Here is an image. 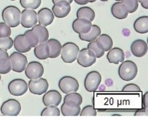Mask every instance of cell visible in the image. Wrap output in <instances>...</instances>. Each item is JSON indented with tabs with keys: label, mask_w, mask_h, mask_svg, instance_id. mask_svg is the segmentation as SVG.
Wrapping results in <instances>:
<instances>
[{
	"label": "cell",
	"mask_w": 148,
	"mask_h": 117,
	"mask_svg": "<svg viewBox=\"0 0 148 117\" xmlns=\"http://www.w3.org/2000/svg\"><path fill=\"white\" fill-rule=\"evenodd\" d=\"M13 46V40L9 37L5 38H0V49L4 50H9Z\"/></svg>",
	"instance_id": "obj_37"
},
{
	"label": "cell",
	"mask_w": 148,
	"mask_h": 117,
	"mask_svg": "<svg viewBox=\"0 0 148 117\" xmlns=\"http://www.w3.org/2000/svg\"><path fill=\"white\" fill-rule=\"evenodd\" d=\"M23 35H24L25 39L27 40V41L31 47H35L39 44V40L38 36H36V34L32 29L26 31L24 34H23Z\"/></svg>",
	"instance_id": "obj_32"
},
{
	"label": "cell",
	"mask_w": 148,
	"mask_h": 117,
	"mask_svg": "<svg viewBox=\"0 0 148 117\" xmlns=\"http://www.w3.org/2000/svg\"><path fill=\"white\" fill-rule=\"evenodd\" d=\"M100 1H104V2H105V1H109V0H100Z\"/></svg>",
	"instance_id": "obj_47"
},
{
	"label": "cell",
	"mask_w": 148,
	"mask_h": 117,
	"mask_svg": "<svg viewBox=\"0 0 148 117\" xmlns=\"http://www.w3.org/2000/svg\"><path fill=\"white\" fill-rule=\"evenodd\" d=\"M144 114H146V115H147V110L145 109H141V110H139L137 111V112H136L135 115H134V116H144L145 115Z\"/></svg>",
	"instance_id": "obj_43"
},
{
	"label": "cell",
	"mask_w": 148,
	"mask_h": 117,
	"mask_svg": "<svg viewBox=\"0 0 148 117\" xmlns=\"http://www.w3.org/2000/svg\"><path fill=\"white\" fill-rule=\"evenodd\" d=\"M11 34V29L5 22H0V38L9 37Z\"/></svg>",
	"instance_id": "obj_38"
},
{
	"label": "cell",
	"mask_w": 148,
	"mask_h": 117,
	"mask_svg": "<svg viewBox=\"0 0 148 117\" xmlns=\"http://www.w3.org/2000/svg\"><path fill=\"white\" fill-rule=\"evenodd\" d=\"M48 87V82L46 79L42 78L36 79H30L28 83V88L30 92L36 95H42L46 93Z\"/></svg>",
	"instance_id": "obj_10"
},
{
	"label": "cell",
	"mask_w": 148,
	"mask_h": 117,
	"mask_svg": "<svg viewBox=\"0 0 148 117\" xmlns=\"http://www.w3.org/2000/svg\"><path fill=\"white\" fill-rule=\"evenodd\" d=\"M62 102V96L56 90H51L44 93L42 98V102L45 106L59 105Z\"/></svg>",
	"instance_id": "obj_13"
},
{
	"label": "cell",
	"mask_w": 148,
	"mask_h": 117,
	"mask_svg": "<svg viewBox=\"0 0 148 117\" xmlns=\"http://www.w3.org/2000/svg\"><path fill=\"white\" fill-rule=\"evenodd\" d=\"M1 75H0V81H1Z\"/></svg>",
	"instance_id": "obj_49"
},
{
	"label": "cell",
	"mask_w": 148,
	"mask_h": 117,
	"mask_svg": "<svg viewBox=\"0 0 148 117\" xmlns=\"http://www.w3.org/2000/svg\"><path fill=\"white\" fill-rule=\"evenodd\" d=\"M9 54H8V53L6 50L0 49V60L9 58Z\"/></svg>",
	"instance_id": "obj_41"
},
{
	"label": "cell",
	"mask_w": 148,
	"mask_h": 117,
	"mask_svg": "<svg viewBox=\"0 0 148 117\" xmlns=\"http://www.w3.org/2000/svg\"><path fill=\"white\" fill-rule=\"evenodd\" d=\"M60 111L62 115L64 116H77L81 112V107L79 105L64 102L61 105Z\"/></svg>",
	"instance_id": "obj_21"
},
{
	"label": "cell",
	"mask_w": 148,
	"mask_h": 117,
	"mask_svg": "<svg viewBox=\"0 0 148 117\" xmlns=\"http://www.w3.org/2000/svg\"><path fill=\"white\" fill-rule=\"evenodd\" d=\"M101 75L97 71H92L87 74L84 79V88L89 92H95L101 82Z\"/></svg>",
	"instance_id": "obj_6"
},
{
	"label": "cell",
	"mask_w": 148,
	"mask_h": 117,
	"mask_svg": "<svg viewBox=\"0 0 148 117\" xmlns=\"http://www.w3.org/2000/svg\"><path fill=\"white\" fill-rule=\"evenodd\" d=\"M37 17H38L39 24L46 27V26L51 24L52 22H53L55 16L51 10L45 7L39 10L38 12L37 13Z\"/></svg>",
	"instance_id": "obj_16"
},
{
	"label": "cell",
	"mask_w": 148,
	"mask_h": 117,
	"mask_svg": "<svg viewBox=\"0 0 148 117\" xmlns=\"http://www.w3.org/2000/svg\"><path fill=\"white\" fill-rule=\"evenodd\" d=\"M0 110L2 115L4 116H16L20 113L22 106L18 100L9 99L3 103Z\"/></svg>",
	"instance_id": "obj_5"
},
{
	"label": "cell",
	"mask_w": 148,
	"mask_h": 117,
	"mask_svg": "<svg viewBox=\"0 0 148 117\" xmlns=\"http://www.w3.org/2000/svg\"><path fill=\"white\" fill-rule=\"evenodd\" d=\"M92 23L85 18H77L72 23V29L74 32L79 34H85L90 30Z\"/></svg>",
	"instance_id": "obj_14"
},
{
	"label": "cell",
	"mask_w": 148,
	"mask_h": 117,
	"mask_svg": "<svg viewBox=\"0 0 148 117\" xmlns=\"http://www.w3.org/2000/svg\"><path fill=\"white\" fill-rule=\"evenodd\" d=\"M41 0H20V5L24 9L35 10L40 6Z\"/></svg>",
	"instance_id": "obj_33"
},
{
	"label": "cell",
	"mask_w": 148,
	"mask_h": 117,
	"mask_svg": "<svg viewBox=\"0 0 148 117\" xmlns=\"http://www.w3.org/2000/svg\"><path fill=\"white\" fill-rule=\"evenodd\" d=\"M142 103L145 109L147 110V106H148V92H146L143 96V98H142Z\"/></svg>",
	"instance_id": "obj_40"
},
{
	"label": "cell",
	"mask_w": 148,
	"mask_h": 117,
	"mask_svg": "<svg viewBox=\"0 0 148 117\" xmlns=\"http://www.w3.org/2000/svg\"><path fill=\"white\" fill-rule=\"evenodd\" d=\"M10 94L14 96H20L27 91L28 85L24 79H15L10 82L8 85Z\"/></svg>",
	"instance_id": "obj_9"
},
{
	"label": "cell",
	"mask_w": 148,
	"mask_h": 117,
	"mask_svg": "<svg viewBox=\"0 0 148 117\" xmlns=\"http://www.w3.org/2000/svg\"><path fill=\"white\" fill-rule=\"evenodd\" d=\"M79 115L81 116H96L97 111L92 105H86L81 110Z\"/></svg>",
	"instance_id": "obj_36"
},
{
	"label": "cell",
	"mask_w": 148,
	"mask_h": 117,
	"mask_svg": "<svg viewBox=\"0 0 148 117\" xmlns=\"http://www.w3.org/2000/svg\"><path fill=\"white\" fill-rule=\"evenodd\" d=\"M42 111L40 115L42 116H59L60 115V111L55 105L46 106Z\"/></svg>",
	"instance_id": "obj_31"
},
{
	"label": "cell",
	"mask_w": 148,
	"mask_h": 117,
	"mask_svg": "<svg viewBox=\"0 0 148 117\" xmlns=\"http://www.w3.org/2000/svg\"><path fill=\"white\" fill-rule=\"evenodd\" d=\"M64 102L81 105L83 103V98L80 94L77 93V92H70L64 96Z\"/></svg>",
	"instance_id": "obj_29"
},
{
	"label": "cell",
	"mask_w": 148,
	"mask_h": 117,
	"mask_svg": "<svg viewBox=\"0 0 148 117\" xmlns=\"http://www.w3.org/2000/svg\"><path fill=\"white\" fill-rule=\"evenodd\" d=\"M38 23L37 13L35 10L25 9L21 12L20 23L23 28H31Z\"/></svg>",
	"instance_id": "obj_11"
},
{
	"label": "cell",
	"mask_w": 148,
	"mask_h": 117,
	"mask_svg": "<svg viewBox=\"0 0 148 117\" xmlns=\"http://www.w3.org/2000/svg\"><path fill=\"white\" fill-rule=\"evenodd\" d=\"M77 4L80 5H86L88 3V0H73Z\"/></svg>",
	"instance_id": "obj_44"
},
{
	"label": "cell",
	"mask_w": 148,
	"mask_h": 117,
	"mask_svg": "<svg viewBox=\"0 0 148 117\" xmlns=\"http://www.w3.org/2000/svg\"><path fill=\"white\" fill-rule=\"evenodd\" d=\"M133 28L136 32L140 34H145L148 32V17L142 16L137 18L134 23Z\"/></svg>",
	"instance_id": "obj_25"
},
{
	"label": "cell",
	"mask_w": 148,
	"mask_h": 117,
	"mask_svg": "<svg viewBox=\"0 0 148 117\" xmlns=\"http://www.w3.org/2000/svg\"><path fill=\"white\" fill-rule=\"evenodd\" d=\"M107 58L110 63L118 65L125 61V54L122 50L119 47H112L107 55Z\"/></svg>",
	"instance_id": "obj_18"
},
{
	"label": "cell",
	"mask_w": 148,
	"mask_h": 117,
	"mask_svg": "<svg viewBox=\"0 0 148 117\" xmlns=\"http://www.w3.org/2000/svg\"><path fill=\"white\" fill-rule=\"evenodd\" d=\"M44 69L42 64L36 61H32L28 64L25 69V74L29 79L40 78L44 74Z\"/></svg>",
	"instance_id": "obj_12"
},
{
	"label": "cell",
	"mask_w": 148,
	"mask_h": 117,
	"mask_svg": "<svg viewBox=\"0 0 148 117\" xmlns=\"http://www.w3.org/2000/svg\"><path fill=\"white\" fill-rule=\"evenodd\" d=\"M79 52V47L73 42H68L62 46V60L66 63H72L77 59Z\"/></svg>",
	"instance_id": "obj_3"
},
{
	"label": "cell",
	"mask_w": 148,
	"mask_h": 117,
	"mask_svg": "<svg viewBox=\"0 0 148 117\" xmlns=\"http://www.w3.org/2000/svg\"><path fill=\"white\" fill-rule=\"evenodd\" d=\"M123 92H140V88L136 84L130 83L124 86L122 89Z\"/></svg>",
	"instance_id": "obj_39"
},
{
	"label": "cell",
	"mask_w": 148,
	"mask_h": 117,
	"mask_svg": "<svg viewBox=\"0 0 148 117\" xmlns=\"http://www.w3.org/2000/svg\"><path fill=\"white\" fill-rule=\"evenodd\" d=\"M11 70V65L9 58L0 60V74H6Z\"/></svg>",
	"instance_id": "obj_35"
},
{
	"label": "cell",
	"mask_w": 148,
	"mask_h": 117,
	"mask_svg": "<svg viewBox=\"0 0 148 117\" xmlns=\"http://www.w3.org/2000/svg\"><path fill=\"white\" fill-rule=\"evenodd\" d=\"M131 51L134 56L142 57L147 54V44L144 40L137 39L131 44Z\"/></svg>",
	"instance_id": "obj_17"
},
{
	"label": "cell",
	"mask_w": 148,
	"mask_h": 117,
	"mask_svg": "<svg viewBox=\"0 0 148 117\" xmlns=\"http://www.w3.org/2000/svg\"><path fill=\"white\" fill-rule=\"evenodd\" d=\"M96 41L99 42L105 52H109L113 46V41L111 37L107 34H101Z\"/></svg>",
	"instance_id": "obj_28"
},
{
	"label": "cell",
	"mask_w": 148,
	"mask_h": 117,
	"mask_svg": "<svg viewBox=\"0 0 148 117\" xmlns=\"http://www.w3.org/2000/svg\"><path fill=\"white\" fill-rule=\"evenodd\" d=\"M71 10V5L66 1H60L54 4L52 7V12L55 17L62 18L69 14Z\"/></svg>",
	"instance_id": "obj_15"
},
{
	"label": "cell",
	"mask_w": 148,
	"mask_h": 117,
	"mask_svg": "<svg viewBox=\"0 0 148 117\" xmlns=\"http://www.w3.org/2000/svg\"><path fill=\"white\" fill-rule=\"evenodd\" d=\"M60 1H66L69 3L71 4L73 2V0H52V2H53V4H55V3H57V2H59Z\"/></svg>",
	"instance_id": "obj_45"
},
{
	"label": "cell",
	"mask_w": 148,
	"mask_h": 117,
	"mask_svg": "<svg viewBox=\"0 0 148 117\" xmlns=\"http://www.w3.org/2000/svg\"><path fill=\"white\" fill-rule=\"evenodd\" d=\"M59 87L64 94L70 92H77L79 88L78 81L72 76H64L60 79Z\"/></svg>",
	"instance_id": "obj_7"
},
{
	"label": "cell",
	"mask_w": 148,
	"mask_h": 117,
	"mask_svg": "<svg viewBox=\"0 0 148 117\" xmlns=\"http://www.w3.org/2000/svg\"><path fill=\"white\" fill-rule=\"evenodd\" d=\"M32 30L38 36L39 43L46 42L49 39V32L47 28L40 24H36L32 28Z\"/></svg>",
	"instance_id": "obj_26"
},
{
	"label": "cell",
	"mask_w": 148,
	"mask_h": 117,
	"mask_svg": "<svg viewBox=\"0 0 148 117\" xmlns=\"http://www.w3.org/2000/svg\"><path fill=\"white\" fill-rule=\"evenodd\" d=\"M138 3H140L142 7L145 9H148V0H136Z\"/></svg>",
	"instance_id": "obj_42"
},
{
	"label": "cell",
	"mask_w": 148,
	"mask_h": 117,
	"mask_svg": "<svg viewBox=\"0 0 148 117\" xmlns=\"http://www.w3.org/2000/svg\"><path fill=\"white\" fill-rule=\"evenodd\" d=\"M13 46L17 52L20 53H27L29 52L32 47L25 39L24 35L19 34L15 37L13 41Z\"/></svg>",
	"instance_id": "obj_19"
},
{
	"label": "cell",
	"mask_w": 148,
	"mask_h": 117,
	"mask_svg": "<svg viewBox=\"0 0 148 117\" xmlns=\"http://www.w3.org/2000/svg\"><path fill=\"white\" fill-rule=\"evenodd\" d=\"M87 48L94 53L96 58H101L103 56L105 53L104 49L96 41L90 42V43L87 46Z\"/></svg>",
	"instance_id": "obj_30"
},
{
	"label": "cell",
	"mask_w": 148,
	"mask_h": 117,
	"mask_svg": "<svg viewBox=\"0 0 148 117\" xmlns=\"http://www.w3.org/2000/svg\"><path fill=\"white\" fill-rule=\"evenodd\" d=\"M111 13L113 17L119 20L125 19L128 17L129 12L122 3L117 1L114 3L111 7Z\"/></svg>",
	"instance_id": "obj_20"
},
{
	"label": "cell",
	"mask_w": 148,
	"mask_h": 117,
	"mask_svg": "<svg viewBox=\"0 0 148 117\" xmlns=\"http://www.w3.org/2000/svg\"><path fill=\"white\" fill-rule=\"evenodd\" d=\"M49 47V57L55 58L60 55L62 50V45L58 40L55 39H48L47 41Z\"/></svg>",
	"instance_id": "obj_24"
},
{
	"label": "cell",
	"mask_w": 148,
	"mask_h": 117,
	"mask_svg": "<svg viewBox=\"0 0 148 117\" xmlns=\"http://www.w3.org/2000/svg\"><path fill=\"white\" fill-rule=\"evenodd\" d=\"M2 18L3 22L10 28H16L20 24L21 11L15 6H8L2 11Z\"/></svg>",
	"instance_id": "obj_1"
},
{
	"label": "cell",
	"mask_w": 148,
	"mask_h": 117,
	"mask_svg": "<svg viewBox=\"0 0 148 117\" xmlns=\"http://www.w3.org/2000/svg\"><path fill=\"white\" fill-rule=\"evenodd\" d=\"M35 57L40 60L47 59L49 57V47L47 42L39 43L34 49Z\"/></svg>",
	"instance_id": "obj_22"
},
{
	"label": "cell",
	"mask_w": 148,
	"mask_h": 117,
	"mask_svg": "<svg viewBox=\"0 0 148 117\" xmlns=\"http://www.w3.org/2000/svg\"><path fill=\"white\" fill-rule=\"evenodd\" d=\"M96 55L92 51L88 48H83L79 50L77 61L79 65L84 68H88L96 63Z\"/></svg>",
	"instance_id": "obj_8"
},
{
	"label": "cell",
	"mask_w": 148,
	"mask_h": 117,
	"mask_svg": "<svg viewBox=\"0 0 148 117\" xmlns=\"http://www.w3.org/2000/svg\"><path fill=\"white\" fill-rule=\"evenodd\" d=\"M121 2L125 5L129 13H133L138 8L139 3L136 0H121Z\"/></svg>",
	"instance_id": "obj_34"
},
{
	"label": "cell",
	"mask_w": 148,
	"mask_h": 117,
	"mask_svg": "<svg viewBox=\"0 0 148 117\" xmlns=\"http://www.w3.org/2000/svg\"><path fill=\"white\" fill-rule=\"evenodd\" d=\"M9 58L11 65V70L21 73L25 70L27 65V58L22 53L15 52L10 54Z\"/></svg>",
	"instance_id": "obj_4"
},
{
	"label": "cell",
	"mask_w": 148,
	"mask_h": 117,
	"mask_svg": "<svg viewBox=\"0 0 148 117\" xmlns=\"http://www.w3.org/2000/svg\"><path fill=\"white\" fill-rule=\"evenodd\" d=\"M138 68L135 63L131 61H123L118 68V75L123 81H130L136 78Z\"/></svg>",
	"instance_id": "obj_2"
},
{
	"label": "cell",
	"mask_w": 148,
	"mask_h": 117,
	"mask_svg": "<svg viewBox=\"0 0 148 117\" xmlns=\"http://www.w3.org/2000/svg\"><path fill=\"white\" fill-rule=\"evenodd\" d=\"M101 29L96 25H92V28L88 33L85 34H79V39L81 41L86 42H92L96 41L97 37L101 34Z\"/></svg>",
	"instance_id": "obj_23"
},
{
	"label": "cell",
	"mask_w": 148,
	"mask_h": 117,
	"mask_svg": "<svg viewBox=\"0 0 148 117\" xmlns=\"http://www.w3.org/2000/svg\"><path fill=\"white\" fill-rule=\"evenodd\" d=\"M115 1H121V0H115Z\"/></svg>",
	"instance_id": "obj_48"
},
{
	"label": "cell",
	"mask_w": 148,
	"mask_h": 117,
	"mask_svg": "<svg viewBox=\"0 0 148 117\" xmlns=\"http://www.w3.org/2000/svg\"><path fill=\"white\" fill-rule=\"evenodd\" d=\"M77 18H85L92 22L95 18V12L89 7H82L77 10L76 13Z\"/></svg>",
	"instance_id": "obj_27"
},
{
	"label": "cell",
	"mask_w": 148,
	"mask_h": 117,
	"mask_svg": "<svg viewBox=\"0 0 148 117\" xmlns=\"http://www.w3.org/2000/svg\"><path fill=\"white\" fill-rule=\"evenodd\" d=\"M10 1H16V0H10Z\"/></svg>",
	"instance_id": "obj_50"
},
{
	"label": "cell",
	"mask_w": 148,
	"mask_h": 117,
	"mask_svg": "<svg viewBox=\"0 0 148 117\" xmlns=\"http://www.w3.org/2000/svg\"><path fill=\"white\" fill-rule=\"evenodd\" d=\"M97 0H88V3H94Z\"/></svg>",
	"instance_id": "obj_46"
}]
</instances>
